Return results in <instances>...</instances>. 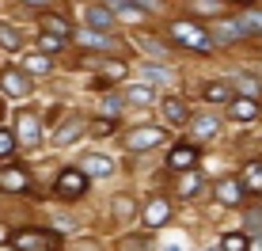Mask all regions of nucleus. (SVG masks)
<instances>
[{
    "label": "nucleus",
    "instance_id": "33",
    "mask_svg": "<svg viewBox=\"0 0 262 251\" xmlns=\"http://www.w3.org/2000/svg\"><path fill=\"white\" fill-rule=\"evenodd\" d=\"M19 4H27V8H34V12H46V8L53 4V0H19Z\"/></svg>",
    "mask_w": 262,
    "mask_h": 251
},
{
    "label": "nucleus",
    "instance_id": "34",
    "mask_svg": "<svg viewBox=\"0 0 262 251\" xmlns=\"http://www.w3.org/2000/svg\"><path fill=\"white\" fill-rule=\"evenodd\" d=\"M114 213H133V202L129 198H114Z\"/></svg>",
    "mask_w": 262,
    "mask_h": 251
},
{
    "label": "nucleus",
    "instance_id": "16",
    "mask_svg": "<svg viewBox=\"0 0 262 251\" xmlns=\"http://www.w3.org/2000/svg\"><path fill=\"white\" fill-rule=\"evenodd\" d=\"M258 99H247V95H236V99L228 103V118L232 122H255L258 118Z\"/></svg>",
    "mask_w": 262,
    "mask_h": 251
},
{
    "label": "nucleus",
    "instance_id": "19",
    "mask_svg": "<svg viewBox=\"0 0 262 251\" xmlns=\"http://www.w3.org/2000/svg\"><path fill=\"white\" fill-rule=\"evenodd\" d=\"M38 27L46 34H61V38H72V23L65 15H53V12H38Z\"/></svg>",
    "mask_w": 262,
    "mask_h": 251
},
{
    "label": "nucleus",
    "instance_id": "26",
    "mask_svg": "<svg viewBox=\"0 0 262 251\" xmlns=\"http://www.w3.org/2000/svg\"><path fill=\"white\" fill-rule=\"evenodd\" d=\"M125 99H129V103H152V99H156V88H152V84H129V88H125Z\"/></svg>",
    "mask_w": 262,
    "mask_h": 251
},
{
    "label": "nucleus",
    "instance_id": "5",
    "mask_svg": "<svg viewBox=\"0 0 262 251\" xmlns=\"http://www.w3.org/2000/svg\"><path fill=\"white\" fill-rule=\"evenodd\" d=\"M0 92L8 99H27L31 95V73H23L19 65H4L0 69Z\"/></svg>",
    "mask_w": 262,
    "mask_h": 251
},
{
    "label": "nucleus",
    "instance_id": "9",
    "mask_svg": "<svg viewBox=\"0 0 262 251\" xmlns=\"http://www.w3.org/2000/svg\"><path fill=\"white\" fill-rule=\"evenodd\" d=\"M213 198L221 202V205H228V210H236V205L247 202V191H243L239 179H221V183L213 186Z\"/></svg>",
    "mask_w": 262,
    "mask_h": 251
},
{
    "label": "nucleus",
    "instance_id": "25",
    "mask_svg": "<svg viewBox=\"0 0 262 251\" xmlns=\"http://www.w3.org/2000/svg\"><path fill=\"white\" fill-rule=\"evenodd\" d=\"M80 42L92 46V50H114V38L106 31H84V34H80Z\"/></svg>",
    "mask_w": 262,
    "mask_h": 251
},
{
    "label": "nucleus",
    "instance_id": "4",
    "mask_svg": "<svg viewBox=\"0 0 262 251\" xmlns=\"http://www.w3.org/2000/svg\"><path fill=\"white\" fill-rule=\"evenodd\" d=\"M164 126H137V130H129V133H122V149L125 152H141V149H156V145H164Z\"/></svg>",
    "mask_w": 262,
    "mask_h": 251
},
{
    "label": "nucleus",
    "instance_id": "3",
    "mask_svg": "<svg viewBox=\"0 0 262 251\" xmlns=\"http://www.w3.org/2000/svg\"><path fill=\"white\" fill-rule=\"evenodd\" d=\"M88 186H92V175H84L80 168H65V172L57 175V183H53V191H57V198L76 202V198L88 194Z\"/></svg>",
    "mask_w": 262,
    "mask_h": 251
},
{
    "label": "nucleus",
    "instance_id": "2",
    "mask_svg": "<svg viewBox=\"0 0 262 251\" xmlns=\"http://www.w3.org/2000/svg\"><path fill=\"white\" fill-rule=\"evenodd\" d=\"M15 251H61V236L50 228H27L19 236H12Z\"/></svg>",
    "mask_w": 262,
    "mask_h": 251
},
{
    "label": "nucleus",
    "instance_id": "14",
    "mask_svg": "<svg viewBox=\"0 0 262 251\" xmlns=\"http://www.w3.org/2000/svg\"><path fill=\"white\" fill-rule=\"evenodd\" d=\"M80 133H88V118H84V114H72L61 130H53V145H57V149H61V145H72Z\"/></svg>",
    "mask_w": 262,
    "mask_h": 251
},
{
    "label": "nucleus",
    "instance_id": "27",
    "mask_svg": "<svg viewBox=\"0 0 262 251\" xmlns=\"http://www.w3.org/2000/svg\"><path fill=\"white\" fill-rule=\"evenodd\" d=\"M198 191H202V175H198V168H194V172H183V186H179V198H194Z\"/></svg>",
    "mask_w": 262,
    "mask_h": 251
},
{
    "label": "nucleus",
    "instance_id": "12",
    "mask_svg": "<svg viewBox=\"0 0 262 251\" xmlns=\"http://www.w3.org/2000/svg\"><path fill=\"white\" fill-rule=\"evenodd\" d=\"M160 111H164V122L167 126H190V107L179 99V95H164Z\"/></svg>",
    "mask_w": 262,
    "mask_h": 251
},
{
    "label": "nucleus",
    "instance_id": "30",
    "mask_svg": "<svg viewBox=\"0 0 262 251\" xmlns=\"http://www.w3.org/2000/svg\"><path fill=\"white\" fill-rule=\"evenodd\" d=\"M88 130H92L95 137H111V133H114V118H111V114H103V118L88 122Z\"/></svg>",
    "mask_w": 262,
    "mask_h": 251
},
{
    "label": "nucleus",
    "instance_id": "32",
    "mask_svg": "<svg viewBox=\"0 0 262 251\" xmlns=\"http://www.w3.org/2000/svg\"><path fill=\"white\" fill-rule=\"evenodd\" d=\"M144 76L160 80V84H167V80H171V73H167V69H160V65H144Z\"/></svg>",
    "mask_w": 262,
    "mask_h": 251
},
{
    "label": "nucleus",
    "instance_id": "11",
    "mask_svg": "<svg viewBox=\"0 0 262 251\" xmlns=\"http://www.w3.org/2000/svg\"><path fill=\"white\" fill-rule=\"evenodd\" d=\"M209 34H213V42H224V46L247 38V31H243V23L236 19V15H232V19H216V23L209 27Z\"/></svg>",
    "mask_w": 262,
    "mask_h": 251
},
{
    "label": "nucleus",
    "instance_id": "7",
    "mask_svg": "<svg viewBox=\"0 0 262 251\" xmlns=\"http://www.w3.org/2000/svg\"><path fill=\"white\" fill-rule=\"evenodd\" d=\"M31 186V172L23 164H0V191L4 194H19Z\"/></svg>",
    "mask_w": 262,
    "mask_h": 251
},
{
    "label": "nucleus",
    "instance_id": "29",
    "mask_svg": "<svg viewBox=\"0 0 262 251\" xmlns=\"http://www.w3.org/2000/svg\"><path fill=\"white\" fill-rule=\"evenodd\" d=\"M65 46H69V38H61V34H42V38H38V50L42 53H57Z\"/></svg>",
    "mask_w": 262,
    "mask_h": 251
},
{
    "label": "nucleus",
    "instance_id": "10",
    "mask_svg": "<svg viewBox=\"0 0 262 251\" xmlns=\"http://www.w3.org/2000/svg\"><path fill=\"white\" fill-rule=\"evenodd\" d=\"M202 99L213 103V107H228L236 99V88H232V80H205L202 84Z\"/></svg>",
    "mask_w": 262,
    "mask_h": 251
},
{
    "label": "nucleus",
    "instance_id": "35",
    "mask_svg": "<svg viewBox=\"0 0 262 251\" xmlns=\"http://www.w3.org/2000/svg\"><path fill=\"white\" fill-rule=\"evenodd\" d=\"M122 95H111V99H106V114H114V111H122Z\"/></svg>",
    "mask_w": 262,
    "mask_h": 251
},
{
    "label": "nucleus",
    "instance_id": "1",
    "mask_svg": "<svg viewBox=\"0 0 262 251\" xmlns=\"http://www.w3.org/2000/svg\"><path fill=\"white\" fill-rule=\"evenodd\" d=\"M167 34H171L175 46H183V50H190V53H213V46H216L213 34H209V27H202V23H194V19H171Z\"/></svg>",
    "mask_w": 262,
    "mask_h": 251
},
{
    "label": "nucleus",
    "instance_id": "22",
    "mask_svg": "<svg viewBox=\"0 0 262 251\" xmlns=\"http://www.w3.org/2000/svg\"><path fill=\"white\" fill-rule=\"evenodd\" d=\"M236 19L243 23V31H247V34H262V8H239Z\"/></svg>",
    "mask_w": 262,
    "mask_h": 251
},
{
    "label": "nucleus",
    "instance_id": "6",
    "mask_svg": "<svg viewBox=\"0 0 262 251\" xmlns=\"http://www.w3.org/2000/svg\"><path fill=\"white\" fill-rule=\"evenodd\" d=\"M198 156H202V152H198L194 141H183V145H175L167 152V172H194Z\"/></svg>",
    "mask_w": 262,
    "mask_h": 251
},
{
    "label": "nucleus",
    "instance_id": "24",
    "mask_svg": "<svg viewBox=\"0 0 262 251\" xmlns=\"http://www.w3.org/2000/svg\"><path fill=\"white\" fill-rule=\"evenodd\" d=\"M53 69V61L46 57V53H31V57L23 61V73H31V76H46Z\"/></svg>",
    "mask_w": 262,
    "mask_h": 251
},
{
    "label": "nucleus",
    "instance_id": "13",
    "mask_svg": "<svg viewBox=\"0 0 262 251\" xmlns=\"http://www.w3.org/2000/svg\"><path fill=\"white\" fill-rule=\"evenodd\" d=\"M239 183L247 194H262V156H251L247 164L239 168Z\"/></svg>",
    "mask_w": 262,
    "mask_h": 251
},
{
    "label": "nucleus",
    "instance_id": "21",
    "mask_svg": "<svg viewBox=\"0 0 262 251\" xmlns=\"http://www.w3.org/2000/svg\"><path fill=\"white\" fill-rule=\"evenodd\" d=\"M190 130H194V137H216V130H221V122L213 118V114H198V118H190Z\"/></svg>",
    "mask_w": 262,
    "mask_h": 251
},
{
    "label": "nucleus",
    "instance_id": "17",
    "mask_svg": "<svg viewBox=\"0 0 262 251\" xmlns=\"http://www.w3.org/2000/svg\"><path fill=\"white\" fill-rule=\"evenodd\" d=\"M84 23L95 27V31H111L114 27V12L106 4H84Z\"/></svg>",
    "mask_w": 262,
    "mask_h": 251
},
{
    "label": "nucleus",
    "instance_id": "20",
    "mask_svg": "<svg viewBox=\"0 0 262 251\" xmlns=\"http://www.w3.org/2000/svg\"><path fill=\"white\" fill-rule=\"evenodd\" d=\"M232 88H236V95H247V99H262V80H258V76H251V73L232 76Z\"/></svg>",
    "mask_w": 262,
    "mask_h": 251
},
{
    "label": "nucleus",
    "instance_id": "18",
    "mask_svg": "<svg viewBox=\"0 0 262 251\" xmlns=\"http://www.w3.org/2000/svg\"><path fill=\"white\" fill-rule=\"evenodd\" d=\"M15 126H19V130H15V137H19L23 145H38V141H42V122L34 118V114H19Z\"/></svg>",
    "mask_w": 262,
    "mask_h": 251
},
{
    "label": "nucleus",
    "instance_id": "23",
    "mask_svg": "<svg viewBox=\"0 0 262 251\" xmlns=\"http://www.w3.org/2000/svg\"><path fill=\"white\" fill-rule=\"evenodd\" d=\"M221 251H251V232H224Z\"/></svg>",
    "mask_w": 262,
    "mask_h": 251
},
{
    "label": "nucleus",
    "instance_id": "15",
    "mask_svg": "<svg viewBox=\"0 0 262 251\" xmlns=\"http://www.w3.org/2000/svg\"><path fill=\"white\" fill-rule=\"evenodd\" d=\"M76 168H80L84 175H103V179H106V175H114V160L106 156V152H88V156L80 160Z\"/></svg>",
    "mask_w": 262,
    "mask_h": 251
},
{
    "label": "nucleus",
    "instance_id": "28",
    "mask_svg": "<svg viewBox=\"0 0 262 251\" xmlns=\"http://www.w3.org/2000/svg\"><path fill=\"white\" fill-rule=\"evenodd\" d=\"M0 46L4 50H23V38H19V31H15L12 23H0Z\"/></svg>",
    "mask_w": 262,
    "mask_h": 251
},
{
    "label": "nucleus",
    "instance_id": "36",
    "mask_svg": "<svg viewBox=\"0 0 262 251\" xmlns=\"http://www.w3.org/2000/svg\"><path fill=\"white\" fill-rule=\"evenodd\" d=\"M133 4H137L141 12H156V8H160V0H133Z\"/></svg>",
    "mask_w": 262,
    "mask_h": 251
},
{
    "label": "nucleus",
    "instance_id": "31",
    "mask_svg": "<svg viewBox=\"0 0 262 251\" xmlns=\"http://www.w3.org/2000/svg\"><path fill=\"white\" fill-rule=\"evenodd\" d=\"M15 145H19V137H15L12 130H0V160H8V156H12Z\"/></svg>",
    "mask_w": 262,
    "mask_h": 251
},
{
    "label": "nucleus",
    "instance_id": "37",
    "mask_svg": "<svg viewBox=\"0 0 262 251\" xmlns=\"http://www.w3.org/2000/svg\"><path fill=\"white\" fill-rule=\"evenodd\" d=\"M228 4H239V8H258V0H228Z\"/></svg>",
    "mask_w": 262,
    "mask_h": 251
},
{
    "label": "nucleus",
    "instance_id": "39",
    "mask_svg": "<svg viewBox=\"0 0 262 251\" xmlns=\"http://www.w3.org/2000/svg\"><path fill=\"white\" fill-rule=\"evenodd\" d=\"M205 251H221V247H205Z\"/></svg>",
    "mask_w": 262,
    "mask_h": 251
},
{
    "label": "nucleus",
    "instance_id": "8",
    "mask_svg": "<svg viewBox=\"0 0 262 251\" xmlns=\"http://www.w3.org/2000/svg\"><path fill=\"white\" fill-rule=\"evenodd\" d=\"M167 221H171V202L160 198V194H156V198H148V205H144V213H141V225L152 232V228H164Z\"/></svg>",
    "mask_w": 262,
    "mask_h": 251
},
{
    "label": "nucleus",
    "instance_id": "38",
    "mask_svg": "<svg viewBox=\"0 0 262 251\" xmlns=\"http://www.w3.org/2000/svg\"><path fill=\"white\" fill-rule=\"evenodd\" d=\"M251 251H262V232H258V236H251Z\"/></svg>",
    "mask_w": 262,
    "mask_h": 251
}]
</instances>
